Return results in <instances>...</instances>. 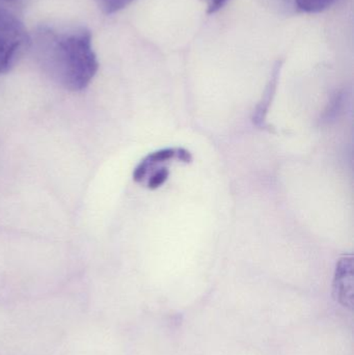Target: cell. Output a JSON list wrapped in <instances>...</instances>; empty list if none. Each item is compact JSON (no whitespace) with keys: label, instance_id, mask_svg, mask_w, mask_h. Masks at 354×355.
Returning <instances> with one entry per match:
<instances>
[{"label":"cell","instance_id":"cell-1","mask_svg":"<svg viewBox=\"0 0 354 355\" xmlns=\"http://www.w3.org/2000/svg\"><path fill=\"white\" fill-rule=\"evenodd\" d=\"M30 43L43 70L68 91H83L97 74L99 64L87 27L44 25Z\"/></svg>","mask_w":354,"mask_h":355},{"label":"cell","instance_id":"cell-2","mask_svg":"<svg viewBox=\"0 0 354 355\" xmlns=\"http://www.w3.org/2000/svg\"><path fill=\"white\" fill-rule=\"evenodd\" d=\"M30 46V37L23 23L0 6V74L8 72Z\"/></svg>","mask_w":354,"mask_h":355},{"label":"cell","instance_id":"cell-3","mask_svg":"<svg viewBox=\"0 0 354 355\" xmlns=\"http://www.w3.org/2000/svg\"><path fill=\"white\" fill-rule=\"evenodd\" d=\"M266 8L276 14H315L326 10L334 0H260Z\"/></svg>","mask_w":354,"mask_h":355},{"label":"cell","instance_id":"cell-4","mask_svg":"<svg viewBox=\"0 0 354 355\" xmlns=\"http://www.w3.org/2000/svg\"><path fill=\"white\" fill-rule=\"evenodd\" d=\"M353 257H345L337 264L336 275H335V292L341 302L347 304V300H353Z\"/></svg>","mask_w":354,"mask_h":355},{"label":"cell","instance_id":"cell-5","mask_svg":"<svg viewBox=\"0 0 354 355\" xmlns=\"http://www.w3.org/2000/svg\"><path fill=\"white\" fill-rule=\"evenodd\" d=\"M174 157H176V149H172V148L153 152V153L150 154V155L145 156V157L139 162V166L134 168L133 180H134L135 183H143L148 176H149L151 171L153 170L157 164L168 162V160L172 159V158Z\"/></svg>","mask_w":354,"mask_h":355},{"label":"cell","instance_id":"cell-6","mask_svg":"<svg viewBox=\"0 0 354 355\" xmlns=\"http://www.w3.org/2000/svg\"><path fill=\"white\" fill-rule=\"evenodd\" d=\"M278 73H280V69H276V71H274V76H272V80H270L269 85H268L267 89H266L265 94H264L263 98H262V101L260 102L257 110H255L253 121L257 126H264V121H265L266 114H267L268 112V108H269L272 97H274V92H276Z\"/></svg>","mask_w":354,"mask_h":355},{"label":"cell","instance_id":"cell-7","mask_svg":"<svg viewBox=\"0 0 354 355\" xmlns=\"http://www.w3.org/2000/svg\"><path fill=\"white\" fill-rule=\"evenodd\" d=\"M149 175V178H147V180H145L147 181V187L149 189L155 190L161 187L168 181V176H170V171L168 170V168H160Z\"/></svg>","mask_w":354,"mask_h":355},{"label":"cell","instance_id":"cell-8","mask_svg":"<svg viewBox=\"0 0 354 355\" xmlns=\"http://www.w3.org/2000/svg\"><path fill=\"white\" fill-rule=\"evenodd\" d=\"M102 12L105 14H114L123 10L131 3L133 0H95Z\"/></svg>","mask_w":354,"mask_h":355},{"label":"cell","instance_id":"cell-9","mask_svg":"<svg viewBox=\"0 0 354 355\" xmlns=\"http://www.w3.org/2000/svg\"><path fill=\"white\" fill-rule=\"evenodd\" d=\"M202 1L205 3L208 12L209 14H214V12H218L220 8H224V4L229 0H202Z\"/></svg>","mask_w":354,"mask_h":355},{"label":"cell","instance_id":"cell-10","mask_svg":"<svg viewBox=\"0 0 354 355\" xmlns=\"http://www.w3.org/2000/svg\"><path fill=\"white\" fill-rule=\"evenodd\" d=\"M176 157L184 164H191L193 162V156H191V152L187 151L184 148L176 149Z\"/></svg>","mask_w":354,"mask_h":355}]
</instances>
